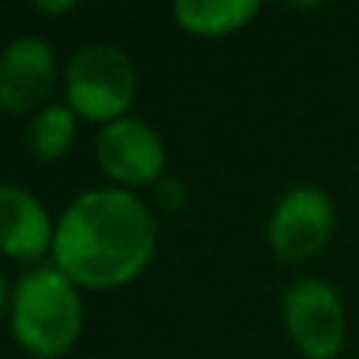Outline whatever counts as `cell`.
<instances>
[{
    "label": "cell",
    "mask_w": 359,
    "mask_h": 359,
    "mask_svg": "<svg viewBox=\"0 0 359 359\" xmlns=\"http://www.w3.org/2000/svg\"><path fill=\"white\" fill-rule=\"evenodd\" d=\"M73 0H63V4H48V0H38V10H50V13H60V10H69Z\"/></svg>",
    "instance_id": "8fae6325"
},
{
    "label": "cell",
    "mask_w": 359,
    "mask_h": 359,
    "mask_svg": "<svg viewBox=\"0 0 359 359\" xmlns=\"http://www.w3.org/2000/svg\"><path fill=\"white\" fill-rule=\"evenodd\" d=\"M4 297H6V280H4V274H0V309H4Z\"/></svg>",
    "instance_id": "7c38bea8"
},
{
    "label": "cell",
    "mask_w": 359,
    "mask_h": 359,
    "mask_svg": "<svg viewBox=\"0 0 359 359\" xmlns=\"http://www.w3.org/2000/svg\"><path fill=\"white\" fill-rule=\"evenodd\" d=\"M155 249V221L145 202L117 186L88 189L63 211L54 259L67 278L92 287L130 280Z\"/></svg>",
    "instance_id": "6da1fadb"
},
{
    "label": "cell",
    "mask_w": 359,
    "mask_h": 359,
    "mask_svg": "<svg viewBox=\"0 0 359 359\" xmlns=\"http://www.w3.org/2000/svg\"><path fill=\"white\" fill-rule=\"evenodd\" d=\"M82 328V303L60 268L22 274L13 293V334L35 356H60Z\"/></svg>",
    "instance_id": "7a4b0ae2"
},
{
    "label": "cell",
    "mask_w": 359,
    "mask_h": 359,
    "mask_svg": "<svg viewBox=\"0 0 359 359\" xmlns=\"http://www.w3.org/2000/svg\"><path fill=\"white\" fill-rule=\"evenodd\" d=\"M73 111L67 104H48L32 117L29 130H25V142H29L35 158H60L73 142Z\"/></svg>",
    "instance_id": "30bf717a"
},
{
    "label": "cell",
    "mask_w": 359,
    "mask_h": 359,
    "mask_svg": "<svg viewBox=\"0 0 359 359\" xmlns=\"http://www.w3.org/2000/svg\"><path fill=\"white\" fill-rule=\"evenodd\" d=\"M98 161L123 183L151 180L164 164V142L145 120L117 117L98 133Z\"/></svg>",
    "instance_id": "52a82bcc"
},
{
    "label": "cell",
    "mask_w": 359,
    "mask_h": 359,
    "mask_svg": "<svg viewBox=\"0 0 359 359\" xmlns=\"http://www.w3.org/2000/svg\"><path fill=\"white\" fill-rule=\"evenodd\" d=\"M259 10V0H177L174 13L189 32L221 35L243 25Z\"/></svg>",
    "instance_id": "9c48e42d"
},
{
    "label": "cell",
    "mask_w": 359,
    "mask_h": 359,
    "mask_svg": "<svg viewBox=\"0 0 359 359\" xmlns=\"http://www.w3.org/2000/svg\"><path fill=\"white\" fill-rule=\"evenodd\" d=\"M334 205L318 186H293L278 198L268 221V240L284 259H309L328 243Z\"/></svg>",
    "instance_id": "5b68a950"
},
{
    "label": "cell",
    "mask_w": 359,
    "mask_h": 359,
    "mask_svg": "<svg viewBox=\"0 0 359 359\" xmlns=\"http://www.w3.org/2000/svg\"><path fill=\"white\" fill-rule=\"evenodd\" d=\"M284 318L290 337L309 359L337 356L344 344V306L325 280H293L284 293Z\"/></svg>",
    "instance_id": "277c9868"
},
{
    "label": "cell",
    "mask_w": 359,
    "mask_h": 359,
    "mask_svg": "<svg viewBox=\"0 0 359 359\" xmlns=\"http://www.w3.org/2000/svg\"><path fill=\"white\" fill-rule=\"evenodd\" d=\"M136 92V69L117 44L95 41L73 54L67 67L69 104L92 120H117Z\"/></svg>",
    "instance_id": "3957f363"
},
{
    "label": "cell",
    "mask_w": 359,
    "mask_h": 359,
    "mask_svg": "<svg viewBox=\"0 0 359 359\" xmlns=\"http://www.w3.org/2000/svg\"><path fill=\"white\" fill-rule=\"evenodd\" d=\"M54 50L38 35H19L0 50V104L6 111H32L54 82Z\"/></svg>",
    "instance_id": "8992f818"
},
{
    "label": "cell",
    "mask_w": 359,
    "mask_h": 359,
    "mask_svg": "<svg viewBox=\"0 0 359 359\" xmlns=\"http://www.w3.org/2000/svg\"><path fill=\"white\" fill-rule=\"evenodd\" d=\"M50 240V221L44 205L16 183H0V249L10 255L44 252Z\"/></svg>",
    "instance_id": "ba28073f"
}]
</instances>
